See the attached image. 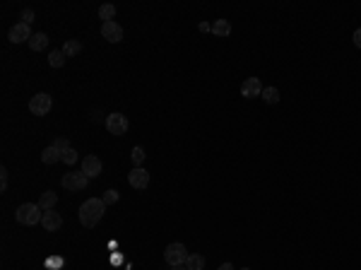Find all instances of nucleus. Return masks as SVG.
<instances>
[{
  "label": "nucleus",
  "instance_id": "17",
  "mask_svg": "<svg viewBox=\"0 0 361 270\" xmlns=\"http://www.w3.org/2000/svg\"><path fill=\"white\" fill-rule=\"evenodd\" d=\"M46 46H48V36L44 32H36L32 39H29V48H32V51H44Z\"/></svg>",
  "mask_w": 361,
  "mask_h": 270
},
{
  "label": "nucleus",
  "instance_id": "30",
  "mask_svg": "<svg viewBox=\"0 0 361 270\" xmlns=\"http://www.w3.org/2000/svg\"><path fill=\"white\" fill-rule=\"evenodd\" d=\"M217 270H234V265H231V263H222Z\"/></svg>",
  "mask_w": 361,
  "mask_h": 270
},
{
  "label": "nucleus",
  "instance_id": "32",
  "mask_svg": "<svg viewBox=\"0 0 361 270\" xmlns=\"http://www.w3.org/2000/svg\"><path fill=\"white\" fill-rule=\"evenodd\" d=\"M241 270H251V268H241Z\"/></svg>",
  "mask_w": 361,
  "mask_h": 270
},
{
  "label": "nucleus",
  "instance_id": "23",
  "mask_svg": "<svg viewBox=\"0 0 361 270\" xmlns=\"http://www.w3.org/2000/svg\"><path fill=\"white\" fill-rule=\"evenodd\" d=\"M61 157H63V162L65 164H75L77 162V152H75V147H70V150H65V152H61Z\"/></svg>",
  "mask_w": 361,
  "mask_h": 270
},
{
  "label": "nucleus",
  "instance_id": "21",
  "mask_svg": "<svg viewBox=\"0 0 361 270\" xmlns=\"http://www.w3.org/2000/svg\"><path fill=\"white\" fill-rule=\"evenodd\" d=\"M99 17H102L104 22H113V17H116V8H113L111 3H104L102 8H99Z\"/></svg>",
  "mask_w": 361,
  "mask_h": 270
},
{
  "label": "nucleus",
  "instance_id": "7",
  "mask_svg": "<svg viewBox=\"0 0 361 270\" xmlns=\"http://www.w3.org/2000/svg\"><path fill=\"white\" fill-rule=\"evenodd\" d=\"M128 183L133 186L135 191H145L149 186V171L142 167H135L130 174H128Z\"/></svg>",
  "mask_w": 361,
  "mask_h": 270
},
{
  "label": "nucleus",
  "instance_id": "11",
  "mask_svg": "<svg viewBox=\"0 0 361 270\" xmlns=\"http://www.w3.org/2000/svg\"><path fill=\"white\" fill-rule=\"evenodd\" d=\"M241 97H246V99L263 97V82H260V78H246V82L241 85Z\"/></svg>",
  "mask_w": 361,
  "mask_h": 270
},
{
  "label": "nucleus",
  "instance_id": "14",
  "mask_svg": "<svg viewBox=\"0 0 361 270\" xmlns=\"http://www.w3.org/2000/svg\"><path fill=\"white\" fill-rule=\"evenodd\" d=\"M55 203H58V196H55L53 191H46V193H41V198H39V207L44 210V213H48V210H53Z\"/></svg>",
  "mask_w": 361,
  "mask_h": 270
},
{
  "label": "nucleus",
  "instance_id": "12",
  "mask_svg": "<svg viewBox=\"0 0 361 270\" xmlns=\"http://www.w3.org/2000/svg\"><path fill=\"white\" fill-rule=\"evenodd\" d=\"M41 227H44L46 232H58L61 227H63V217H61V213H55V210H48V213H44Z\"/></svg>",
  "mask_w": 361,
  "mask_h": 270
},
{
  "label": "nucleus",
  "instance_id": "19",
  "mask_svg": "<svg viewBox=\"0 0 361 270\" xmlns=\"http://www.w3.org/2000/svg\"><path fill=\"white\" fill-rule=\"evenodd\" d=\"M263 99H265V104L275 106V104H279L282 94H279V89H277V87H265V89H263Z\"/></svg>",
  "mask_w": 361,
  "mask_h": 270
},
{
  "label": "nucleus",
  "instance_id": "31",
  "mask_svg": "<svg viewBox=\"0 0 361 270\" xmlns=\"http://www.w3.org/2000/svg\"><path fill=\"white\" fill-rule=\"evenodd\" d=\"M171 270H188V268H186V265H173Z\"/></svg>",
  "mask_w": 361,
  "mask_h": 270
},
{
  "label": "nucleus",
  "instance_id": "25",
  "mask_svg": "<svg viewBox=\"0 0 361 270\" xmlns=\"http://www.w3.org/2000/svg\"><path fill=\"white\" fill-rule=\"evenodd\" d=\"M53 147H55V150H61V152H65V150H70V143H68V138L61 135V138H55V140H53Z\"/></svg>",
  "mask_w": 361,
  "mask_h": 270
},
{
  "label": "nucleus",
  "instance_id": "15",
  "mask_svg": "<svg viewBox=\"0 0 361 270\" xmlns=\"http://www.w3.org/2000/svg\"><path fill=\"white\" fill-rule=\"evenodd\" d=\"M41 162H44V164H55V162H63V157H61V150H55L53 145H51V147H46V150L41 152Z\"/></svg>",
  "mask_w": 361,
  "mask_h": 270
},
{
  "label": "nucleus",
  "instance_id": "22",
  "mask_svg": "<svg viewBox=\"0 0 361 270\" xmlns=\"http://www.w3.org/2000/svg\"><path fill=\"white\" fill-rule=\"evenodd\" d=\"M145 157H147V155H145V147H140V145H137V147H133V152H130V159H133L135 167H142Z\"/></svg>",
  "mask_w": 361,
  "mask_h": 270
},
{
  "label": "nucleus",
  "instance_id": "9",
  "mask_svg": "<svg viewBox=\"0 0 361 270\" xmlns=\"http://www.w3.org/2000/svg\"><path fill=\"white\" fill-rule=\"evenodd\" d=\"M102 169H104V164L96 155H87V157L82 159V174H87L89 179H96V176L102 174Z\"/></svg>",
  "mask_w": 361,
  "mask_h": 270
},
{
  "label": "nucleus",
  "instance_id": "18",
  "mask_svg": "<svg viewBox=\"0 0 361 270\" xmlns=\"http://www.w3.org/2000/svg\"><path fill=\"white\" fill-rule=\"evenodd\" d=\"M48 65H51V68H63V65H65L63 48H53V51L48 53Z\"/></svg>",
  "mask_w": 361,
  "mask_h": 270
},
{
  "label": "nucleus",
  "instance_id": "16",
  "mask_svg": "<svg viewBox=\"0 0 361 270\" xmlns=\"http://www.w3.org/2000/svg\"><path fill=\"white\" fill-rule=\"evenodd\" d=\"M79 51H82V41H79V39H68V41L63 44V53H65V58L77 56Z\"/></svg>",
  "mask_w": 361,
  "mask_h": 270
},
{
  "label": "nucleus",
  "instance_id": "13",
  "mask_svg": "<svg viewBox=\"0 0 361 270\" xmlns=\"http://www.w3.org/2000/svg\"><path fill=\"white\" fill-rule=\"evenodd\" d=\"M212 34L219 36V39H227L229 34H231V22H229V20H217V22L212 24Z\"/></svg>",
  "mask_w": 361,
  "mask_h": 270
},
{
  "label": "nucleus",
  "instance_id": "27",
  "mask_svg": "<svg viewBox=\"0 0 361 270\" xmlns=\"http://www.w3.org/2000/svg\"><path fill=\"white\" fill-rule=\"evenodd\" d=\"M0 191H8V169L0 167Z\"/></svg>",
  "mask_w": 361,
  "mask_h": 270
},
{
  "label": "nucleus",
  "instance_id": "6",
  "mask_svg": "<svg viewBox=\"0 0 361 270\" xmlns=\"http://www.w3.org/2000/svg\"><path fill=\"white\" fill-rule=\"evenodd\" d=\"M61 183H63V188H68V191H85L87 183H89V176L82 174V171H70V174H63V179H61Z\"/></svg>",
  "mask_w": 361,
  "mask_h": 270
},
{
  "label": "nucleus",
  "instance_id": "24",
  "mask_svg": "<svg viewBox=\"0 0 361 270\" xmlns=\"http://www.w3.org/2000/svg\"><path fill=\"white\" fill-rule=\"evenodd\" d=\"M118 198H121V196H118V191H113V188H109V191L102 196V200L106 203V205H113V203H118Z\"/></svg>",
  "mask_w": 361,
  "mask_h": 270
},
{
  "label": "nucleus",
  "instance_id": "29",
  "mask_svg": "<svg viewBox=\"0 0 361 270\" xmlns=\"http://www.w3.org/2000/svg\"><path fill=\"white\" fill-rule=\"evenodd\" d=\"M200 32H212V24L203 22V24H200Z\"/></svg>",
  "mask_w": 361,
  "mask_h": 270
},
{
  "label": "nucleus",
  "instance_id": "4",
  "mask_svg": "<svg viewBox=\"0 0 361 270\" xmlns=\"http://www.w3.org/2000/svg\"><path fill=\"white\" fill-rule=\"evenodd\" d=\"M104 126H106V130H109L111 135H126L128 128H130V123H128V119L123 116V113L113 111L104 119Z\"/></svg>",
  "mask_w": 361,
  "mask_h": 270
},
{
  "label": "nucleus",
  "instance_id": "8",
  "mask_svg": "<svg viewBox=\"0 0 361 270\" xmlns=\"http://www.w3.org/2000/svg\"><path fill=\"white\" fill-rule=\"evenodd\" d=\"M34 34H32V29H29V24H24V22H17L12 29L8 32V39L12 41V44H29V39H32Z\"/></svg>",
  "mask_w": 361,
  "mask_h": 270
},
{
  "label": "nucleus",
  "instance_id": "5",
  "mask_svg": "<svg viewBox=\"0 0 361 270\" xmlns=\"http://www.w3.org/2000/svg\"><path fill=\"white\" fill-rule=\"evenodd\" d=\"M51 109H53V97L46 94V92H39V94L32 97V102H29V111H32L34 116H46Z\"/></svg>",
  "mask_w": 361,
  "mask_h": 270
},
{
  "label": "nucleus",
  "instance_id": "1",
  "mask_svg": "<svg viewBox=\"0 0 361 270\" xmlns=\"http://www.w3.org/2000/svg\"><path fill=\"white\" fill-rule=\"evenodd\" d=\"M104 213H106V203H104L102 198H89L85 200L82 205H79V222H82V227H87V229H92V227H96V224L102 222Z\"/></svg>",
  "mask_w": 361,
  "mask_h": 270
},
{
  "label": "nucleus",
  "instance_id": "28",
  "mask_svg": "<svg viewBox=\"0 0 361 270\" xmlns=\"http://www.w3.org/2000/svg\"><path fill=\"white\" fill-rule=\"evenodd\" d=\"M352 39H354V46H356V48H361V29H356V32H354V36H352Z\"/></svg>",
  "mask_w": 361,
  "mask_h": 270
},
{
  "label": "nucleus",
  "instance_id": "10",
  "mask_svg": "<svg viewBox=\"0 0 361 270\" xmlns=\"http://www.w3.org/2000/svg\"><path fill=\"white\" fill-rule=\"evenodd\" d=\"M102 36L111 44H118V41H123V27L118 22H104L102 24Z\"/></svg>",
  "mask_w": 361,
  "mask_h": 270
},
{
  "label": "nucleus",
  "instance_id": "26",
  "mask_svg": "<svg viewBox=\"0 0 361 270\" xmlns=\"http://www.w3.org/2000/svg\"><path fill=\"white\" fill-rule=\"evenodd\" d=\"M19 20H22L24 24H32L34 20H36V15H34V10H22V15H19Z\"/></svg>",
  "mask_w": 361,
  "mask_h": 270
},
{
  "label": "nucleus",
  "instance_id": "3",
  "mask_svg": "<svg viewBox=\"0 0 361 270\" xmlns=\"http://www.w3.org/2000/svg\"><path fill=\"white\" fill-rule=\"evenodd\" d=\"M188 248L183 246L180 241H176V244H169L166 246V251H164V258H166V263L169 265H186V261H188Z\"/></svg>",
  "mask_w": 361,
  "mask_h": 270
},
{
  "label": "nucleus",
  "instance_id": "2",
  "mask_svg": "<svg viewBox=\"0 0 361 270\" xmlns=\"http://www.w3.org/2000/svg\"><path fill=\"white\" fill-rule=\"evenodd\" d=\"M15 220L24 227H34V224H41L44 220V210L39 207V203H24V205L17 207Z\"/></svg>",
  "mask_w": 361,
  "mask_h": 270
},
{
  "label": "nucleus",
  "instance_id": "20",
  "mask_svg": "<svg viewBox=\"0 0 361 270\" xmlns=\"http://www.w3.org/2000/svg\"><path fill=\"white\" fill-rule=\"evenodd\" d=\"M186 268L188 270H205V256L203 254H190L188 261H186Z\"/></svg>",
  "mask_w": 361,
  "mask_h": 270
}]
</instances>
